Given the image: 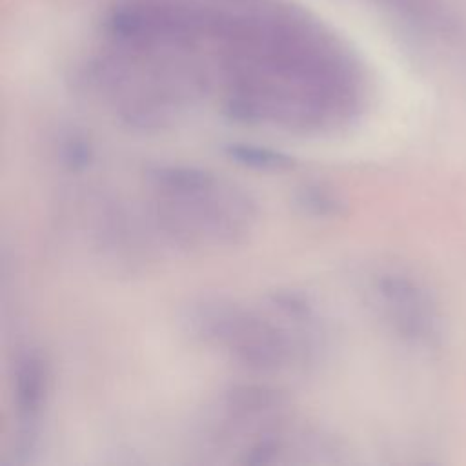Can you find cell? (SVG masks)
I'll return each mask as SVG.
<instances>
[{
  "mask_svg": "<svg viewBox=\"0 0 466 466\" xmlns=\"http://www.w3.org/2000/svg\"><path fill=\"white\" fill-rule=\"evenodd\" d=\"M208 71L229 116L300 135L342 129L366 96L353 51L289 0H269L222 25Z\"/></svg>",
  "mask_w": 466,
  "mask_h": 466,
  "instance_id": "1",
  "label": "cell"
},
{
  "mask_svg": "<svg viewBox=\"0 0 466 466\" xmlns=\"http://www.w3.org/2000/svg\"><path fill=\"white\" fill-rule=\"evenodd\" d=\"M206 346L260 373L304 368L326 348V326L308 297L273 291L257 306L231 299H200L184 317Z\"/></svg>",
  "mask_w": 466,
  "mask_h": 466,
  "instance_id": "2",
  "label": "cell"
},
{
  "mask_svg": "<svg viewBox=\"0 0 466 466\" xmlns=\"http://www.w3.org/2000/svg\"><path fill=\"white\" fill-rule=\"evenodd\" d=\"M146 184L151 220L177 248H233L257 228L258 206L251 193L211 169L155 164L146 171Z\"/></svg>",
  "mask_w": 466,
  "mask_h": 466,
  "instance_id": "3",
  "label": "cell"
},
{
  "mask_svg": "<svg viewBox=\"0 0 466 466\" xmlns=\"http://www.w3.org/2000/svg\"><path fill=\"white\" fill-rule=\"evenodd\" d=\"M202 441L206 451L242 464L324 461L331 450L328 437L295 422L282 393L257 384L231 386L209 404Z\"/></svg>",
  "mask_w": 466,
  "mask_h": 466,
  "instance_id": "4",
  "label": "cell"
},
{
  "mask_svg": "<svg viewBox=\"0 0 466 466\" xmlns=\"http://www.w3.org/2000/svg\"><path fill=\"white\" fill-rule=\"evenodd\" d=\"M373 304L390 329L411 346H431L441 335V315L428 288L413 275L386 269L371 280Z\"/></svg>",
  "mask_w": 466,
  "mask_h": 466,
  "instance_id": "5",
  "label": "cell"
},
{
  "mask_svg": "<svg viewBox=\"0 0 466 466\" xmlns=\"http://www.w3.org/2000/svg\"><path fill=\"white\" fill-rule=\"evenodd\" d=\"M49 393V364L36 348L20 353L15 364V408H16V453L27 455L38 439L42 413Z\"/></svg>",
  "mask_w": 466,
  "mask_h": 466,
  "instance_id": "6",
  "label": "cell"
},
{
  "mask_svg": "<svg viewBox=\"0 0 466 466\" xmlns=\"http://www.w3.org/2000/svg\"><path fill=\"white\" fill-rule=\"evenodd\" d=\"M226 153L238 164L255 167V169H288L293 166V158L282 151L271 147L255 146V144H228Z\"/></svg>",
  "mask_w": 466,
  "mask_h": 466,
  "instance_id": "7",
  "label": "cell"
},
{
  "mask_svg": "<svg viewBox=\"0 0 466 466\" xmlns=\"http://www.w3.org/2000/svg\"><path fill=\"white\" fill-rule=\"evenodd\" d=\"M297 204L313 217H337L342 209L340 197L322 184H306L299 189Z\"/></svg>",
  "mask_w": 466,
  "mask_h": 466,
  "instance_id": "8",
  "label": "cell"
}]
</instances>
